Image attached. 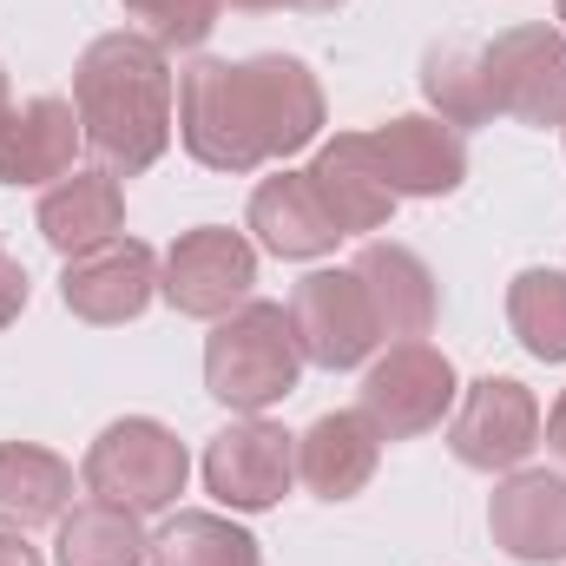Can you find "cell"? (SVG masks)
Wrapping results in <instances>:
<instances>
[{"mask_svg": "<svg viewBox=\"0 0 566 566\" xmlns=\"http://www.w3.org/2000/svg\"><path fill=\"white\" fill-rule=\"evenodd\" d=\"M290 323H296L303 363H316V369H356L382 343L369 290H363V277L349 264L343 271H310V277L296 283L290 290Z\"/></svg>", "mask_w": 566, "mask_h": 566, "instance_id": "obj_8", "label": "cell"}, {"mask_svg": "<svg viewBox=\"0 0 566 566\" xmlns=\"http://www.w3.org/2000/svg\"><path fill=\"white\" fill-rule=\"evenodd\" d=\"M323 133V86L290 53L198 60L178 80V139L211 171H258Z\"/></svg>", "mask_w": 566, "mask_h": 566, "instance_id": "obj_1", "label": "cell"}, {"mask_svg": "<svg viewBox=\"0 0 566 566\" xmlns=\"http://www.w3.org/2000/svg\"><path fill=\"white\" fill-rule=\"evenodd\" d=\"M251 231H258V244L271 258H283V264H316V258H329L343 244L336 218L323 211V198L310 191L303 171H277V178H264L251 191Z\"/></svg>", "mask_w": 566, "mask_h": 566, "instance_id": "obj_19", "label": "cell"}, {"mask_svg": "<svg viewBox=\"0 0 566 566\" xmlns=\"http://www.w3.org/2000/svg\"><path fill=\"white\" fill-rule=\"evenodd\" d=\"M376 461H382V434L369 428L363 409L316 416L296 434V474L316 501H356L376 481Z\"/></svg>", "mask_w": 566, "mask_h": 566, "instance_id": "obj_17", "label": "cell"}, {"mask_svg": "<svg viewBox=\"0 0 566 566\" xmlns=\"http://www.w3.org/2000/svg\"><path fill=\"white\" fill-rule=\"evenodd\" d=\"M231 7H244V13H277V7H290V13H336L343 0H231Z\"/></svg>", "mask_w": 566, "mask_h": 566, "instance_id": "obj_27", "label": "cell"}, {"mask_svg": "<svg viewBox=\"0 0 566 566\" xmlns=\"http://www.w3.org/2000/svg\"><path fill=\"white\" fill-rule=\"evenodd\" d=\"M461 382H454V363L434 349V343H389L369 376H363V416L382 441H416L428 428H441V416L454 409Z\"/></svg>", "mask_w": 566, "mask_h": 566, "instance_id": "obj_6", "label": "cell"}, {"mask_svg": "<svg viewBox=\"0 0 566 566\" xmlns=\"http://www.w3.org/2000/svg\"><path fill=\"white\" fill-rule=\"evenodd\" d=\"M488 534L507 560L554 566L566 560V474L554 468H507L488 501Z\"/></svg>", "mask_w": 566, "mask_h": 566, "instance_id": "obj_13", "label": "cell"}, {"mask_svg": "<svg viewBox=\"0 0 566 566\" xmlns=\"http://www.w3.org/2000/svg\"><path fill=\"white\" fill-rule=\"evenodd\" d=\"M73 113L86 151L113 171V178H139L165 158L171 119H178V80L158 40L145 33H99L80 66H73Z\"/></svg>", "mask_w": 566, "mask_h": 566, "instance_id": "obj_2", "label": "cell"}, {"mask_svg": "<svg viewBox=\"0 0 566 566\" xmlns=\"http://www.w3.org/2000/svg\"><path fill=\"white\" fill-rule=\"evenodd\" d=\"M303 178H310V191L323 198V211L336 218V231L343 238H369V231H382L389 218H396V191L382 185V171L369 165V145L363 133H336V139L316 145V158L303 165Z\"/></svg>", "mask_w": 566, "mask_h": 566, "instance_id": "obj_15", "label": "cell"}, {"mask_svg": "<svg viewBox=\"0 0 566 566\" xmlns=\"http://www.w3.org/2000/svg\"><path fill=\"white\" fill-rule=\"evenodd\" d=\"M145 566H264V547L251 527L224 521V514H205V507H178L151 547H145Z\"/></svg>", "mask_w": 566, "mask_h": 566, "instance_id": "obj_21", "label": "cell"}, {"mask_svg": "<svg viewBox=\"0 0 566 566\" xmlns=\"http://www.w3.org/2000/svg\"><path fill=\"white\" fill-rule=\"evenodd\" d=\"M185 474H191L185 441L165 422H151V416H119V422H106L99 441L86 448V461H80L86 494H93V501H113V507H133L139 521L178 507Z\"/></svg>", "mask_w": 566, "mask_h": 566, "instance_id": "obj_4", "label": "cell"}, {"mask_svg": "<svg viewBox=\"0 0 566 566\" xmlns=\"http://www.w3.org/2000/svg\"><path fill=\"white\" fill-rule=\"evenodd\" d=\"M119 7L139 20L145 40H158L165 53L171 46H205L211 27H218V13H224V0H119Z\"/></svg>", "mask_w": 566, "mask_h": 566, "instance_id": "obj_25", "label": "cell"}, {"mask_svg": "<svg viewBox=\"0 0 566 566\" xmlns=\"http://www.w3.org/2000/svg\"><path fill=\"white\" fill-rule=\"evenodd\" d=\"M448 448H454L461 468H481V474L521 468L541 448V402H534V389L514 382V376L468 382L461 402H454V422H448Z\"/></svg>", "mask_w": 566, "mask_h": 566, "instance_id": "obj_10", "label": "cell"}, {"mask_svg": "<svg viewBox=\"0 0 566 566\" xmlns=\"http://www.w3.org/2000/svg\"><path fill=\"white\" fill-rule=\"evenodd\" d=\"M158 296V251L139 244V238H113L99 251H80L66 258L60 271V303L80 316V323H139Z\"/></svg>", "mask_w": 566, "mask_h": 566, "instance_id": "obj_11", "label": "cell"}, {"mask_svg": "<svg viewBox=\"0 0 566 566\" xmlns=\"http://www.w3.org/2000/svg\"><path fill=\"white\" fill-rule=\"evenodd\" d=\"M27 296H33V283H27V271H20V258H7V251H0V329H7V323H20Z\"/></svg>", "mask_w": 566, "mask_h": 566, "instance_id": "obj_26", "label": "cell"}, {"mask_svg": "<svg viewBox=\"0 0 566 566\" xmlns=\"http://www.w3.org/2000/svg\"><path fill=\"white\" fill-rule=\"evenodd\" d=\"M296 481V434H283L264 416H244V422L218 428L205 441V488L218 507L231 514H264L277 507Z\"/></svg>", "mask_w": 566, "mask_h": 566, "instance_id": "obj_9", "label": "cell"}, {"mask_svg": "<svg viewBox=\"0 0 566 566\" xmlns=\"http://www.w3.org/2000/svg\"><path fill=\"white\" fill-rule=\"evenodd\" d=\"M560 133H566V126H560Z\"/></svg>", "mask_w": 566, "mask_h": 566, "instance_id": "obj_32", "label": "cell"}, {"mask_svg": "<svg viewBox=\"0 0 566 566\" xmlns=\"http://www.w3.org/2000/svg\"><path fill=\"white\" fill-rule=\"evenodd\" d=\"M251 283H258V244L224 224H198L158 258V296L198 323H218L238 303H251Z\"/></svg>", "mask_w": 566, "mask_h": 566, "instance_id": "obj_7", "label": "cell"}, {"mask_svg": "<svg viewBox=\"0 0 566 566\" xmlns=\"http://www.w3.org/2000/svg\"><path fill=\"white\" fill-rule=\"evenodd\" d=\"M151 534L139 527L133 507H113V501H80L60 514V541H53V560L60 566H145Z\"/></svg>", "mask_w": 566, "mask_h": 566, "instance_id": "obj_22", "label": "cell"}, {"mask_svg": "<svg viewBox=\"0 0 566 566\" xmlns=\"http://www.w3.org/2000/svg\"><path fill=\"white\" fill-rule=\"evenodd\" d=\"M296 376H303V343H296V323L283 303H238L231 316L211 323L205 336V389L238 409V416H264L277 409L283 396H296Z\"/></svg>", "mask_w": 566, "mask_h": 566, "instance_id": "obj_3", "label": "cell"}, {"mask_svg": "<svg viewBox=\"0 0 566 566\" xmlns=\"http://www.w3.org/2000/svg\"><path fill=\"white\" fill-rule=\"evenodd\" d=\"M80 151H86V133L73 99L33 93L0 119V185H60L66 171H80Z\"/></svg>", "mask_w": 566, "mask_h": 566, "instance_id": "obj_14", "label": "cell"}, {"mask_svg": "<svg viewBox=\"0 0 566 566\" xmlns=\"http://www.w3.org/2000/svg\"><path fill=\"white\" fill-rule=\"evenodd\" d=\"M7 106H13V93H7V66H0V119H7Z\"/></svg>", "mask_w": 566, "mask_h": 566, "instance_id": "obj_30", "label": "cell"}, {"mask_svg": "<svg viewBox=\"0 0 566 566\" xmlns=\"http://www.w3.org/2000/svg\"><path fill=\"white\" fill-rule=\"evenodd\" d=\"M40 238L60 251V258H80V251H99L126 231V191L106 165H86V171H66L60 185H46L40 211H33Z\"/></svg>", "mask_w": 566, "mask_h": 566, "instance_id": "obj_18", "label": "cell"}, {"mask_svg": "<svg viewBox=\"0 0 566 566\" xmlns=\"http://www.w3.org/2000/svg\"><path fill=\"white\" fill-rule=\"evenodd\" d=\"M541 428H547V448H554V454L566 461V396L554 402V409H547V422H541Z\"/></svg>", "mask_w": 566, "mask_h": 566, "instance_id": "obj_29", "label": "cell"}, {"mask_svg": "<svg viewBox=\"0 0 566 566\" xmlns=\"http://www.w3.org/2000/svg\"><path fill=\"white\" fill-rule=\"evenodd\" d=\"M0 566H46V560H40V547H27V534L0 527Z\"/></svg>", "mask_w": 566, "mask_h": 566, "instance_id": "obj_28", "label": "cell"}, {"mask_svg": "<svg viewBox=\"0 0 566 566\" xmlns=\"http://www.w3.org/2000/svg\"><path fill=\"white\" fill-rule=\"evenodd\" d=\"M481 86L494 119L566 126V33L560 27H507L481 46Z\"/></svg>", "mask_w": 566, "mask_h": 566, "instance_id": "obj_5", "label": "cell"}, {"mask_svg": "<svg viewBox=\"0 0 566 566\" xmlns=\"http://www.w3.org/2000/svg\"><path fill=\"white\" fill-rule=\"evenodd\" d=\"M73 501V461H60L40 441H0V527L27 534L60 521Z\"/></svg>", "mask_w": 566, "mask_h": 566, "instance_id": "obj_20", "label": "cell"}, {"mask_svg": "<svg viewBox=\"0 0 566 566\" xmlns=\"http://www.w3.org/2000/svg\"><path fill=\"white\" fill-rule=\"evenodd\" d=\"M349 271L369 290V310H376V323H382V343H416V336L434 329V310H441L434 271H428L409 244L369 238V244L349 258Z\"/></svg>", "mask_w": 566, "mask_h": 566, "instance_id": "obj_16", "label": "cell"}, {"mask_svg": "<svg viewBox=\"0 0 566 566\" xmlns=\"http://www.w3.org/2000/svg\"><path fill=\"white\" fill-rule=\"evenodd\" d=\"M507 323L534 363H566V271H521L507 283Z\"/></svg>", "mask_w": 566, "mask_h": 566, "instance_id": "obj_24", "label": "cell"}, {"mask_svg": "<svg viewBox=\"0 0 566 566\" xmlns=\"http://www.w3.org/2000/svg\"><path fill=\"white\" fill-rule=\"evenodd\" d=\"M560 33H566V0H560Z\"/></svg>", "mask_w": 566, "mask_h": 566, "instance_id": "obj_31", "label": "cell"}, {"mask_svg": "<svg viewBox=\"0 0 566 566\" xmlns=\"http://www.w3.org/2000/svg\"><path fill=\"white\" fill-rule=\"evenodd\" d=\"M363 145H369V165L382 171V185L396 198H448L468 178V145L434 113H402V119L363 133Z\"/></svg>", "mask_w": 566, "mask_h": 566, "instance_id": "obj_12", "label": "cell"}, {"mask_svg": "<svg viewBox=\"0 0 566 566\" xmlns=\"http://www.w3.org/2000/svg\"><path fill=\"white\" fill-rule=\"evenodd\" d=\"M422 93H428V113L441 126H488L494 106H488V86H481V46H428L422 60Z\"/></svg>", "mask_w": 566, "mask_h": 566, "instance_id": "obj_23", "label": "cell"}]
</instances>
